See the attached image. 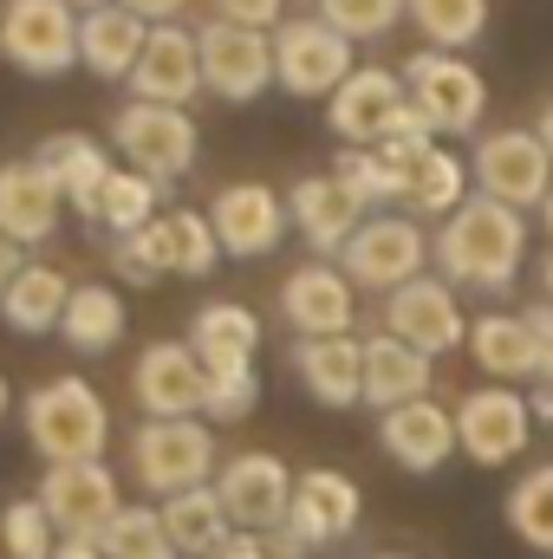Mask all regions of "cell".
<instances>
[{
  "instance_id": "55",
  "label": "cell",
  "mask_w": 553,
  "mask_h": 559,
  "mask_svg": "<svg viewBox=\"0 0 553 559\" xmlns=\"http://www.w3.org/2000/svg\"><path fill=\"white\" fill-rule=\"evenodd\" d=\"M385 559H398V554H385Z\"/></svg>"
},
{
  "instance_id": "25",
  "label": "cell",
  "mask_w": 553,
  "mask_h": 559,
  "mask_svg": "<svg viewBox=\"0 0 553 559\" xmlns=\"http://www.w3.org/2000/svg\"><path fill=\"white\" fill-rule=\"evenodd\" d=\"M293 371H299L306 397L326 404V411L365 404V345L358 338H299L293 345Z\"/></svg>"
},
{
  "instance_id": "15",
  "label": "cell",
  "mask_w": 553,
  "mask_h": 559,
  "mask_svg": "<svg viewBox=\"0 0 553 559\" xmlns=\"http://www.w3.org/2000/svg\"><path fill=\"white\" fill-rule=\"evenodd\" d=\"M385 332H398L404 345L436 358V352H456L469 338V319L456 306V286L436 274V280H411L385 299Z\"/></svg>"
},
{
  "instance_id": "34",
  "label": "cell",
  "mask_w": 553,
  "mask_h": 559,
  "mask_svg": "<svg viewBox=\"0 0 553 559\" xmlns=\"http://www.w3.org/2000/svg\"><path fill=\"white\" fill-rule=\"evenodd\" d=\"M404 176V209H416V215H456L462 202H469V163L462 156H449L443 143L436 150H423L416 163H404L398 169Z\"/></svg>"
},
{
  "instance_id": "39",
  "label": "cell",
  "mask_w": 553,
  "mask_h": 559,
  "mask_svg": "<svg viewBox=\"0 0 553 559\" xmlns=\"http://www.w3.org/2000/svg\"><path fill=\"white\" fill-rule=\"evenodd\" d=\"M255 404H261L255 358H242V365H202V411L215 423H242Z\"/></svg>"
},
{
  "instance_id": "40",
  "label": "cell",
  "mask_w": 553,
  "mask_h": 559,
  "mask_svg": "<svg viewBox=\"0 0 553 559\" xmlns=\"http://www.w3.org/2000/svg\"><path fill=\"white\" fill-rule=\"evenodd\" d=\"M332 176H339V189H345L352 202H365V209H372V202H398V195H404V176H398L378 150H345V156L332 163Z\"/></svg>"
},
{
  "instance_id": "35",
  "label": "cell",
  "mask_w": 553,
  "mask_h": 559,
  "mask_svg": "<svg viewBox=\"0 0 553 559\" xmlns=\"http://www.w3.org/2000/svg\"><path fill=\"white\" fill-rule=\"evenodd\" d=\"M163 215V182H150L138 169H111L98 202H92V222H105L111 235H138L143 222Z\"/></svg>"
},
{
  "instance_id": "4",
  "label": "cell",
  "mask_w": 553,
  "mask_h": 559,
  "mask_svg": "<svg viewBox=\"0 0 553 559\" xmlns=\"http://www.w3.org/2000/svg\"><path fill=\"white\" fill-rule=\"evenodd\" d=\"M131 475H138V488L163 495V501L183 495V488H202L215 475V436H209V423L150 417L131 436Z\"/></svg>"
},
{
  "instance_id": "53",
  "label": "cell",
  "mask_w": 553,
  "mask_h": 559,
  "mask_svg": "<svg viewBox=\"0 0 553 559\" xmlns=\"http://www.w3.org/2000/svg\"><path fill=\"white\" fill-rule=\"evenodd\" d=\"M548 235H553V195H548Z\"/></svg>"
},
{
  "instance_id": "9",
  "label": "cell",
  "mask_w": 553,
  "mask_h": 559,
  "mask_svg": "<svg viewBox=\"0 0 553 559\" xmlns=\"http://www.w3.org/2000/svg\"><path fill=\"white\" fill-rule=\"evenodd\" d=\"M352 39L339 26H326L319 13L313 20H286L274 33V85H286L293 98H332L345 79H352Z\"/></svg>"
},
{
  "instance_id": "17",
  "label": "cell",
  "mask_w": 553,
  "mask_h": 559,
  "mask_svg": "<svg viewBox=\"0 0 553 559\" xmlns=\"http://www.w3.org/2000/svg\"><path fill=\"white\" fill-rule=\"evenodd\" d=\"M209 222H215V241H222V254H235V261H255V254H268L280 248V235H286V202H280L268 182H228L222 195H215V209H209Z\"/></svg>"
},
{
  "instance_id": "47",
  "label": "cell",
  "mask_w": 553,
  "mask_h": 559,
  "mask_svg": "<svg viewBox=\"0 0 553 559\" xmlns=\"http://www.w3.org/2000/svg\"><path fill=\"white\" fill-rule=\"evenodd\" d=\"M20 267H26V254H20V241H7V235H0V293L13 286V274H20Z\"/></svg>"
},
{
  "instance_id": "31",
  "label": "cell",
  "mask_w": 553,
  "mask_h": 559,
  "mask_svg": "<svg viewBox=\"0 0 553 559\" xmlns=\"http://www.w3.org/2000/svg\"><path fill=\"white\" fill-rule=\"evenodd\" d=\"M39 169L59 182L66 202H79V215H92V202H98V189H105V176H111V156H105V143L66 131V138L39 143Z\"/></svg>"
},
{
  "instance_id": "45",
  "label": "cell",
  "mask_w": 553,
  "mask_h": 559,
  "mask_svg": "<svg viewBox=\"0 0 553 559\" xmlns=\"http://www.w3.org/2000/svg\"><path fill=\"white\" fill-rule=\"evenodd\" d=\"M209 559H268V540H261V534H242V527H235V534H228V540H222V547H215Z\"/></svg>"
},
{
  "instance_id": "14",
  "label": "cell",
  "mask_w": 553,
  "mask_h": 559,
  "mask_svg": "<svg viewBox=\"0 0 553 559\" xmlns=\"http://www.w3.org/2000/svg\"><path fill=\"white\" fill-rule=\"evenodd\" d=\"M411 111V85L404 72H385V66H358L339 92H332V138H345L352 150H378L385 131Z\"/></svg>"
},
{
  "instance_id": "6",
  "label": "cell",
  "mask_w": 553,
  "mask_h": 559,
  "mask_svg": "<svg viewBox=\"0 0 553 559\" xmlns=\"http://www.w3.org/2000/svg\"><path fill=\"white\" fill-rule=\"evenodd\" d=\"M404 85H411V105L423 111V124L436 138H469L482 124V111H489L482 72L469 59H456V52H436V46L404 66Z\"/></svg>"
},
{
  "instance_id": "13",
  "label": "cell",
  "mask_w": 553,
  "mask_h": 559,
  "mask_svg": "<svg viewBox=\"0 0 553 559\" xmlns=\"http://www.w3.org/2000/svg\"><path fill=\"white\" fill-rule=\"evenodd\" d=\"M528 436H534V404H528L515 384H489V391H469V397L456 404V442H462V455L482 462V468L515 462V455L528 449Z\"/></svg>"
},
{
  "instance_id": "16",
  "label": "cell",
  "mask_w": 553,
  "mask_h": 559,
  "mask_svg": "<svg viewBox=\"0 0 553 559\" xmlns=\"http://www.w3.org/2000/svg\"><path fill=\"white\" fill-rule=\"evenodd\" d=\"M215 495L242 534H274L293 508V481L274 455H235L228 468H215Z\"/></svg>"
},
{
  "instance_id": "12",
  "label": "cell",
  "mask_w": 553,
  "mask_h": 559,
  "mask_svg": "<svg viewBox=\"0 0 553 559\" xmlns=\"http://www.w3.org/2000/svg\"><path fill=\"white\" fill-rule=\"evenodd\" d=\"M339 261H345V280H352V286L398 293V286L423 280L430 241L416 235V222H404V215H365V228L339 248Z\"/></svg>"
},
{
  "instance_id": "23",
  "label": "cell",
  "mask_w": 553,
  "mask_h": 559,
  "mask_svg": "<svg viewBox=\"0 0 553 559\" xmlns=\"http://www.w3.org/2000/svg\"><path fill=\"white\" fill-rule=\"evenodd\" d=\"M378 442H385V455H391L398 468H411V475L443 468V462L462 449V442H456V417H449L443 404H430V397L385 411V423H378Z\"/></svg>"
},
{
  "instance_id": "43",
  "label": "cell",
  "mask_w": 553,
  "mask_h": 559,
  "mask_svg": "<svg viewBox=\"0 0 553 559\" xmlns=\"http://www.w3.org/2000/svg\"><path fill=\"white\" fill-rule=\"evenodd\" d=\"M423 150H436V131L423 124V111L411 105V111H404V118H398V124L385 131V143H378V156H385L391 169H404V163H416Z\"/></svg>"
},
{
  "instance_id": "20",
  "label": "cell",
  "mask_w": 553,
  "mask_h": 559,
  "mask_svg": "<svg viewBox=\"0 0 553 559\" xmlns=\"http://www.w3.org/2000/svg\"><path fill=\"white\" fill-rule=\"evenodd\" d=\"M286 527L306 540V547H332L358 527V481L339 475V468H306L293 481V508H286Z\"/></svg>"
},
{
  "instance_id": "21",
  "label": "cell",
  "mask_w": 553,
  "mask_h": 559,
  "mask_svg": "<svg viewBox=\"0 0 553 559\" xmlns=\"http://www.w3.org/2000/svg\"><path fill=\"white\" fill-rule=\"evenodd\" d=\"M59 209H66V195H59V182L39 169V156L0 163V235H7V241H20V248L46 241V235L59 228Z\"/></svg>"
},
{
  "instance_id": "32",
  "label": "cell",
  "mask_w": 553,
  "mask_h": 559,
  "mask_svg": "<svg viewBox=\"0 0 553 559\" xmlns=\"http://www.w3.org/2000/svg\"><path fill=\"white\" fill-rule=\"evenodd\" d=\"M59 338H66L72 352H85V358H105V352L125 338V299H118L105 280H92V286H72V299H66V319H59Z\"/></svg>"
},
{
  "instance_id": "8",
  "label": "cell",
  "mask_w": 553,
  "mask_h": 559,
  "mask_svg": "<svg viewBox=\"0 0 553 559\" xmlns=\"http://www.w3.org/2000/svg\"><path fill=\"white\" fill-rule=\"evenodd\" d=\"M469 176L482 195H495L508 209H548L553 195V156L541 131H489L469 156Z\"/></svg>"
},
{
  "instance_id": "54",
  "label": "cell",
  "mask_w": 553,
  "mask_h": 559,
  "mask_svg": "<svg viewBox=\"0 0 553 559\" xmlns=\"http://www.w3.org/2000/svg\"><path fill=\"white\" fill-rule=\"evenodd\" d=\"M548 299H553V261H548Z\"/></svg>"
},
{
  "instance_id": "46",
  "label": "cell",
  "mask_w": 553,
  "mask_h": 559,
  "mask_svg": "<svg viewBox=\"0 0 553 559\" xmlns=\"http://www.w3.org/2000/svg\"><path fill=\"white\" fill-rule=\"evenodd\" d=\"M118 7H131L138 20H150V26H163V20H176L189 0H118Z\"/></svg>"
},
{
  "instance_id": "51",
  "label": "cell",
  "mask_w": 553,
  "mask_h": 559,
  "mask_svg": "<svg viewBox=\"0 0 553 559\" xmlns=\"http://www.w3.org/2000/svg\"><path fill=\"white\" fill-rule=\"evenodd\" d=\"M72 7H79V13H92V7H105V0H72Z\"/></svg>"
},
{
  "instance_id": "42",
  "label": "cell",
  "mask_w": 553,
  "mask_h": 559,
  "mask_svg": "<svg viewBox=\"0 0 553 559\" xmlns=\"http://www.w3.org/2000/svg\"><path fill=\"white\" fill-rule=\"evenodd\" d=\"M319 20L339 26L345 39H378L404 20V0H319Z\"/></svg>"
},
{
  "instance_id": "18",
  "label": "cell",
  "mask_w": 553,
  "mask_h": 559,
  "mask_svg": "<svg viewBox=\"0 0 553 559\" xmlns=\"http://www.w3.org/2000/svg\"><path fill=\"white\" fill-rule=\"evenodd\" d=\"M280 312H286V325H293L299 338H345L358 299H352V280L339 274V267L313 261V267H293V274H286Z\"/></svg>"
},
{
  "instance_id": "2",
  "label": "cell",
  "mask_w": 553,
  "mask_h": 559,
  "mask_svg": "<svg viewBox=\"0 0 553 559\" xmlns=\"http://www.w3.org/2000/svg\"><path fill=\"white\" fill-rule=\"evenodd\" d=\"M26 442L52 462H98L111 442V411L85 378H52L26 397Z\"/></svg>"
},
{
  "instance_id": "33",
  "label": "cell",
  "mask_w": 553,
  "mask_h": 559,
  "mask_svg": "<svg viewBox=\"0 0 553 559\" xmlns=\"http://www.w3.org/2000/svg\"><path fill=\"white\" fill-rule=\"evenodd\" d=\"M189 352H196L202 365H242V358L261 352V319H255L248 306H235V299H215V306L196 312Z\"/></svg>"
},
{
  "instance_id": "37",
  "label": "cell",
  "mask_w": 553,
  "mask_h": 559,
  "mask_svg": "<svg viewBox=\"0 0 553 559\" xmlns=\"http://www.w3.org/2000/svg\"><path fill=\"white\" fill-rule=\"evenodd\" d=\"M508 527L521 534V547L553 554V462L528 468V475L508 488Z\"/></svg>"
},
{
  "instance_id": "28",
  "label": "cell",
  "mask_w": 553,
  "mask_h": 559,
  "mask_svg": "<svg viewBox=\"0 0 553 559\" xmlns=\"http://www.w3.org/2000/svg\"><path fill=\"white\" fill-rule=\"evenodd\" d=\"M416 397H430V352L404 345L398 332L365 338V404L398 411V404H416Z\"/></svg>"
},
{
  "instance_id": "24",
  "label": "cell",
  "mask_w": 553,
  "mask_h": 559,
  "mask_svg": "<svg viewBox=\"0 0 553 559\" xmlns=\"http://www.w3.org/2000/svg\"><path fill=\"white\" fill-rule=\"evenodd\" d=\"M286 215H293V228L306 235V248H319V254H339V248L365 228V202H352V195L339 189V176H299V182L286 189Z\"/></svg>"
},
{
  "instance_id": "19",
  "label": "cell",
  "mask_w": 553,
  "mask_h": 559,
  "mask_svg": "<svg viewBox=\"0 0 553 559\" xmlns=\"http://www.w3.org/2000/svg\"><path fill=\"white\" fill-rule=\"evenodd\" d=\"M131 92H138L143 105H189L202 92V46H196V33H183L176 20L150 26L143 59H138V72H131Z\"/></svg>"
},
{
  "instance_id": "7",
  "label": "cell",
  "mask_w": 553,
  "mask_h": 559,
  "mask_svg": "<svg viewBox=\"0 0 553 559\" xmlns=\"http://www.w3.org/2000/svg\"><path fill=\"white\" fill-rule=\"evenodd\" d=\"M111 143L125 150V163L150 176V182H176L189 176L196 163V118L183 105H143L131 98L118 118H111Z\"/></svg>"
},
{
  "instance_id": "5",
  "label": "cell",
  "mask_w": 553,
  "mask_h": 559,
  "mask_svg": "<svg viewBox=\"0 0 553 559\" xmlns=\"http://www.w3.org/2000/svg\"><path fill=\"white\" fill-rule=\"evenodd\" d=\"M0 52L33 79H59L79 66V13L72 0H7L0 7Z\"/></svg>"
},
{
  "instance_id": "49",
  "label": "cell",
  "mask_w": 553,
  "mask_h": 559,
  "mask_svg": "<svg viewBox=\"0 0 553 559\" xmlns=\"http://www.w3.org/2000/svg\"><path fill=\"white\" fill-rule=\"evenodd\" d=\"M541 143H548V156H553V105L541 111Z\"/></svg>"
},
{
  "instance_id": "29",
  "label": "cell",
  "mask_w": 553,
  "mask_h": 559,
  "mask_svg": "<svg viewBox=\"0 0 553 559\" xmlns=\"http://www.w3.org/2000/svg\"><path fill=\"white\" fill-rule=\"evenodd\" d=\"M66 299H72V280L59 274V267H46V261H26V267L13 274V286L0 293V319H7L13 332L39 338V332H59Z\"/></svg>"
},
{
  "instance_id": "50",
  "label": "cell",
  "mask_w": 553,
  "mask_h": 559,
  "mask_svg": "<svg viewBox=\"0 0 553 559\" xmlns=\"http://www.w3.org/2000/svg\"><path fill=\"white\" fill-rule=\"evenodd\" d=\"M7 404H13V391H7V378H0V417H7Z\"/></svg>"
},
{
  "instance_id": "26",
  "label": "cell",
  "mask_w": 553,
  "mask_h": 559,
  "mask_svg": "<svg viewBox=\"0 0 553 559\" xmlns=\"http://www.w3.org/2000/svg\"><path fill=\"white\" fill-rule=\"evenodd\" d=\"M131 384H138V404L150 417H196L202 411V358L189 345H176V338L143 352Z\"/></svg>"
},
{
  "instance_id": "52",
  "label": "cell",
  "mask_w": 553,
  "mask_h": 559,
  "mask_svg": "<svg viewBox=\"0 0 553 559\" xmlns=\"http://www.w3.org/2000/svg\"><path fill=\"white\" fill-rule=\"evenodd\" d=\"M541 384H553V345H548V378H541Z\"/></svg>"
},
{
  "instance_id": "3",
  "label": "cell",
  "mask_w": 553,
  "mask_h": 559,
  "mask_svg": "<svg viewBox=\"0 0 553 559\" xmlns=\"http://www.w3.org/2000/svg\"><path fill=\"white\" fill-rule=\"evenodd\" d=\"M111 267L125 280H150L163 274H215L222 267V241H215V222L209 215H196V209H169V215H156V222H143L138 235H118V248H111Z\"/></svg>"
},
{
  "instance_id": "30",
  "label": "cell",
  "mask_w": 553,
  "mask_h": 559,
  "mask_svg": "<svg viewBox=\"0 0 553 559\" xmlns=\"http://www.w3.org/2000/svg\"><path fill=\"white\" fill-rule=\"evenodd\" d=\"M156 514H163V527H169V540H176V554H183V559H209L228 534H235V521H228V508H222L215 481L169 495Z\"/></svg>"
},
{
  "instance_id": "27",
  "label": "cell",
  "mask_w": 553,
  "mask_h": 559,
  "mask_svg": "<svg viewBox=\"0 0 553 559\" xmlns=\"http://www.w3.org/2000/svg\"><path fill=\"white\" fill-rule=\"evenodd\" d=\"M143 39H150V20H138L118 0L79 13V66L98 72V79H131L143 59Z\"/></svg>"
},
{
  "instance_id": "48",
  "label": "cell",
  "mask_w": 553,
  "mask_h": 559,
  "mask_svg": "<svg viewBox=\"0 0 553 559\" xmlns=\"http://www.w3.org/2000/svg\"><path fill=\"white\" fill-rule=\"evenodd\" d=\"M52 559H105V554H98L92 540H59V554H52Z\"/></svg>"
},
{
  "instance_id": "36",
  "label": "cell",
  "mask_w": 553,
  "mask_h": 559,
  "mask_svg": "<svg viewBox=\"0 0 553 559\" xmlns=\"http://www.w3.org/2000/svg\"><path fill=\"white\" fill-rule=\"evenodd\" d=\"M404 13L416 20L423 39H436V52L475 46L489 26V0H404Z\"/></svg>"
},
{
  "instance_id": "1",
  "label": "cell",
  "mask_w": 553,
  "mask_h": 559,
  "mask_svg": "<svg viewBox=\"0 0 553 559\" xmlns=\"http://www.w3.org/2000/svg\"><path fill=\"white\" fill-rule=\"evenodd\" d=\"M430 261H436V274L449 280V286L508 293L515 274H521V261H528V222H521V209H508L495 195H469L443 222Z\"/></svg>"
},
{
  "instance_id": "10",
  "label": "cell",
  "mask_w": 553,
  "mask_h": 559,
  "mask_svg": "<svg viewBox=\"0 0 553 559\" xmlns=\"http://www.w3.org/2000/svg\"><path fill=\"white\" fill-rule=\"evenodd\" d=\"M202 46V85L228 105H255L274 85V33L261 26H235V20H209L196 33Z\"/></svg>"
},
{
  "instance_id": "41",
  "label": "cell",
  "mask_w": 553,
  "mask_h": 559,
  "mask_svg": "<svg viewBox=\"0 0 553 559\" xmlns=\"http://www.w3.org/2000/svg\"><path fill=\"white\" fill-rule=\"evenodd\" d=\"M0 547H7V559H52L59 554V527H52V514L39 508V495H33V501H13V508L0 514Z\"/></svg>"
},
{
  "instance_id": "22",
  "label": "cell",
  "mask_w": 553,
  "mask_h": 559,
  "mask_svg": "<svg viewBox=\"0 0 553 559\" xmlns=\"http://www.w3.org/2000/svg\"><path fill=\"white\" fill-rule=\"evenodd\" d=\"M469 352H475V365H482L495 384L548 378V345H541V332L528 325V312H482V319L469 325Z\"/></svg>"
},
{
  "instance_id": "38",
  "label": "cell",
  "mask_w": 553,
  "mask_h": 559,
  "mask_svg": "<svg viewBox=\"0 0 553 559\" xmlns=\"http://www.w3.org/2000/svg\"><path fill=\"white\" fill-rule=\"evenodd\" d=\"M92 547H98L105 559H183L156 508H125V514H118V521L92 540Z\"/></svg>"
},
{
  "instance_id": "11",
  "label": "cell",
  "mask_w": 553,
  "mask_h": 559,
  "mask_svg": "<svg viewBox=\"0 0 553 559\" xmlns=\"http://www.w3.org/2000/svg\"><path fill=\"white\" fill-rule=\"evenodd\" d=\"M39 508L52 514L59 540H98L125 514V495L105 462H52L39 481Z\"/></svg>"
},
{
  "instance_id": "44",
  "label": "cell",
  "mask_w": 553,
  "mask_h": 559,
  "mask_svg": "<svg viewBox=\"0 0 553 559\" xmlns=\"http://www.w3.org/2000/svg\"><path fill=\"white\" fill-rule=\"evenodd\" d=\"M280 7L286 0H215V20H235V26H261L268 33L280 20Z\"/></svg>"
}]
</instances>
